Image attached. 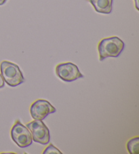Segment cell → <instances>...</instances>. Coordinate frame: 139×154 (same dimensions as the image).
I'll list each match as a JSON object with an SVG mask.
<instances>
[{
	"mask_svg": "<svg viewBox=\"0 0 139 154\" xmlns=\"http://www.w3.org/2000/svg\"><path fill=\"white\" fill-rule=\"evenodd\" d=\"M124 42L116 36L105 38L98 46L100 60L109 57H117L124 49Z\"/></svg>",
	"mask_w": 139,
	"mask_h": 154,
	"instance_id": "cell-1",
	"label": "cell"
},
{
	"mask_svg": "<svg viewBox=\"0 0 139 154\" xmlns=\"http://www.w3.org/2000/svg\"><path fill=\"white\" fill-rule=\"evenodd\" d=\"M1 75L5 82L11 87H16L25 81L18 66L9 61H2L0 65Z\"/></svg>",
	"mask_w": 139,
	"mask_h": 154,
	"instance_id": "cell-2",
	"label": "cell"
},
{
	"mask_svg": "<svg viewBox=\"0 0 139 154\" xmlns=\"http://www.w3.org/2000/svg\"><path fill=\"white\" fill-rule=\"evenodd\" d=\"M10 134L13 141L19 147L25 148L29 147L33 142L30 131L19 121L16 122L12 126Z\"/></svg>",
	"mask_w": 139,
	"mask_h": 154,
	"instance_id": "cell-3",
	"label": "cell"
},
{
	"mask_svg": "<svg viewBox=\"0 0 139 154\" xmlns=\"http://www.w3.org/2000/svg\"><path fill=\"white\" fill-rule=\"evenodd\" d=\"M26 127L30 131L32 139L35 142L43 145L49 143L50 140V131L42 120H34L26 124Z\"/></svg>",
	"mask_w": 139,
	"mask_h": 154,
	"instance_id": "cell-4",
	"label": "cell"
},
{
	"mask_svg": "<svg viewBox=\"0 0 139 154\" xmlns=\"http://www.w3.org/2000/svg\"><path fill=\"white\" fill-rule=\"evenodd\" d=\"M56 73L65 82H73L84 77L77 66L72 63H60L56 67Z\"/></svg>",
	"mask_w": 139,
	"mask_h": 154,
	"instance_id": "cell-5",
	"label": "cell"
},
{
	"mask_svg": "<svg viewBox=\"0 0 139 154\" xmlns=\"http://www.w3.org/2000/svg\"><path fill=\"white\" fill-rule=\"evenodd\" d=\"M56 109L49 101L38 99L31 105L30 113L35 120H43L49 115L56 112Z\"/></svg>",
	"mask_w": 139,
	"mask_h": 154,
	"instance_id": "cell-6",
	"label": "cell"
},
{
	"mask_svg": "<svg viewBox=\"0 0 139 154\" xmlns=\"http://www.w3.org/2000/svg\"><path fill=\"white\" fill-rule=\"evenodd\" d=\"M96 11L103 14H110L113 8V0H88Z\"/></svg>",
	"mask_w": 139,
	"mask_h": 154,
	"instance_id": "cell-7",
	"label": "cell"
},
{
	"mask_svg": "<svg viewBox=\"0 0 139 154\" xmlns=\"http://www.w3.org/2000/svg\"><path fill=\"white\" fill-rule=\"evenodd\" d=\"M127 149L130 154L139 153V137L131 139L127 143Z\"/></svg>",
	"mask_w": 139,
	"mask_h": 154,
	"instance_id": "cell-8",
	"label": "cell"
},
{
	"mask_svg": "<svg viewBox=\"0 0 139 154\" xmlns=\"http://www.w3.org/2000/svg\"><path fill=\"white\" fill-rule=\"evenodd\" d=\"M44 154H62V152L57 149L56 147H54L52 144L50 145L48 147H47L45 149L44 151H43Z\"/></svg>",
	"mask_w": 139,
	"mask_h": 154,
	"instance_id": "cell-9",
	"label": "cell"
},
{
	"mask_svg": "<svg viewBox=\"0 0 139 154\" xmlns=\"http://www.w3.org/2000/svg\"><path fill=\"white\" fill-rule=\"evenodd\" d=\"M4 80L1 74H0V88H3L4 86Z\"/></svg>",
	"mask_w": 139,
	"mask_h": 154,
	"instance_id": "cell-10",
	"label": "cell"
},
{
	"mask_svg": "<svg viewBox=\"0 0 139 154\" xmlns=\"http://www.w3.org/2000/svg\"><path fill=\"white\" fill-rule=\"evenodd\" d=\"M135 2V7L137 10H139V4H138V0H134Z\"/></svg>",
	"mask_w": 139,
	"mask_h": 154,
	"instance_id": "cell-11",
	"label": "cell"
},
{
	"mask_svg": "<svg viewBox=\"0 0 139 154\" xmlns=\"http://www.w3.org/2000/svg\"><path fill=\"white\" fill-rule=\"evenodd\" d=\"M7 0H0V6H2V5H3L4 4L6 3V2Z\"/></svg>",
	"mask_w": 139,
	"mask_h": 154,
	"instance_id": "cell-12",
	"label": "cell"
}]
</instances>
